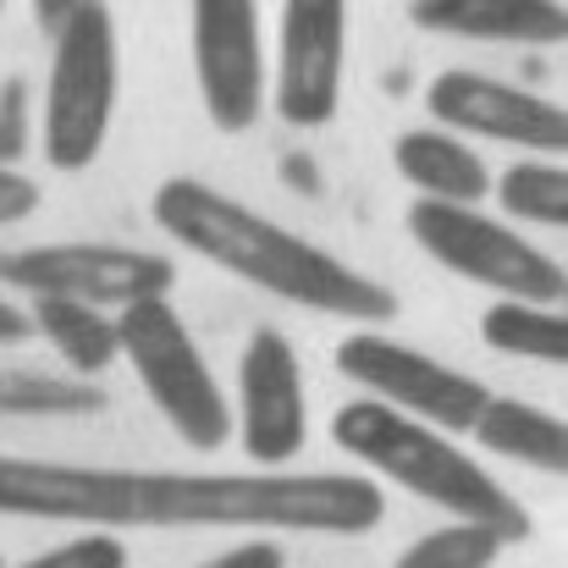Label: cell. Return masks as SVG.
<instances>
[{"label": "cell", "instance_id": "obj_1", "mask_svg": "<svg viewBox=\"0 0 568 568\" xmlns=\"http://www.w3.org/2000/svg\"><path fill=\"white\" fill-rule=\"evenodd\" d=\"M0 514L78 519L94 530H293V536H371L386 497L371 475L343 469H100L0 453Z\"/></svg>", "mask_w": 568, "mask_h": 568}, {"label": "cell", "instance_id": "obj_2", "mask_svg": "<svg viewBox=\"0 0 568 568\" xmlns=\"http://www.w3.org/2000/svg\"><path fill=\"white\" fill-rule=\"evenodd\" d=\"M150 215L199 260H210L287 304H304V310H321L337 321H392L397 315V293L381 287L376 276L354 271L348 260L326 254L321 243L287 232L282 221L237 204L232 193L210 189L199 178H166L150 199Z\"/></svg>", "mask_w": 568, "mask_h": 568}, {"label": "cell", "instance_id": "obj_3", "mask_svg": "<svg viewBox=\"0 0 568 568\" xmlns=\"http://www.w3.org/2000/svg\"><path fill=\"white\" fill-rule=\"evenodd\" d=\"M332 436L343 453H354L365 469H376L381 480L414 491L419 503L453 514V525H480L497 530L508 547L530 541V514L503 491V480H491L453 436L386 408L376 397H354L337 408Z\"/></svg>", "mask_w": 568, "mask_h": 568}, {"label": "cell", "instance_id": "obj_4", "mask_svg": "<svg viewBox=\"0 0 568 568\" xmlns=\"http://www.w3.org/2000/svg\"><path fill=\"white\" fill-rule=\"evenodd\" d=\"M111 116H116V17L105 0H83L55 28L50 83H44V161L55 172L94 166Z\"/></svg>", "mask_w": 568, "mask_h": 568}, {"label": "cell", "instance_id": "obj_5", "mask_svg": "<svg viewBox=\"0 0 568 568\" xmlns=\"http://www.w3.org/2000/svg\"><path fill=\"white\" fill-rule=\"evenodd\" d=\"M116 348L133 365L139 386L150 392V403L161 408V419L199 453H215L232 436V408L226 392L215 386L193 332L183 315L172 310V298H144L116 310Z\"/></svg>", "mask_w": 568, "mask_h": 568}, {"label": "cell", "instance_id": "obj_6", "mask_svg": "<svg viewBox=\"0 0 568 568\" xmlns=\"http://www.w3.org/2000/svg\"><path fill=\"white\" fill-rule=\"evenodd\" d=\"M408 232H414V243L436 265H447L464 282L491 287L497 298H514V304H564V287H568L564 265L552 254H541L530 237L508 232L503 221H491L480 210L414 199L408 204Z\"/></svg>", "mask_w": 568, "mask_h": 568}, {"label": "cell", "instance_id": "obj_7", "mask_svg": "<svg viewBox=\"0 0 568 568\" xmlns=\"http://www.w3.org/2000/svg\"><path fill=\"white\" fill-rule=\"evenodd\" d=\"M0 282L33 298H67L89 310H128L144 298H166L178 271L150 248L122 243H39L0 254Z\"/></svg>", "mask_w": 568, "mask_h": 568}, {"label": "cell", "instance_id": "obj_8", "mask_svg": "<svg viewBox=\"0 0 568 568\" xmlns=\"http://www.w3.org/2000/svg\"><path fill=\"white\" fill-rule=\"evenodd\" d=\"M337 371L354 386H365L376 403L430 425V430H442V436L475 430V419H480V408L491 397L486 381L464 376V371H453V365H442V359H430V354H419L408 343H392V337H381L371 326L348 332L337 343Z\"/></svg>", "mask_w": 568, "mask_h": 568}, {"label": "cell", "instance_id": "obj_9", "mask_svg": "<svg viewBox=\"0 0 568 568\" xmlns=\"http://www.w3.org/2000/svg\"><path fill=\"white\" fill-rule=\"evenodd\" d=\"M189 39L204 116L221 133H248L265 111L260 0H193Z\"/></svg>", "mask_w": 568, "mask_h": 568}, {"label": "cell", "instance_id": "obj_10", "mask_svg": "<svg viewBox=\"0 0 568 568\" xmlns=\"http://www.w3.org/2000/svg\"><path fill=\"white\" fill-rule=\"evenodd\" d=\"M425 105H430V116L447 133L497 139V144L530 150L541 161H564V150H568V116L558 100L530 94V89H514V83L486 78V72H469V67L436 72L430 89H425Z\"/></svg>", "mask_w": 568, "mask_h": 568}, {"label": "cell", "instance_id": "obj_11", "mask_svg": "<svg viewBox=\"0 0 568 568\" xmlns=\"http://www.w3.org/2000/svg\"><path fill=\"white\" fill-rule=\"evenodd\" d=\"M348 0H282L276 33V116L293 128H326L343 105Z\"/></svg>", "mask_w": 568, "mask_h": 568}, {"label": "cell", "instance_id": "obj_12", "mask_svg": "<svg viewBox=\"0 0 568 568\" xmlns=\"http://www.w3.org/2000/svg\"><path fill=\"white\" fill-rule=\"evenodd\" d=\"M237 436L260 469H282L293 453H304L310 436L304 371L276 326H260L237 359Z\"/></svg>", "mask_w": 568, "mask_h": 568}, {"label": "cell", "instance_id": "obj_13", "mask_svg": "<svg viewBox=\"0 0 568 568\" xmlns=\"http://www.w3.org/2000/svg\"><path fill=\"white\" fill-rule=\"evenodd\" d=\"M408 22L447 39H486V44H564V0H414Z\"/></svg>", "mask_w": 568, "mask_h": 568}, {"label": "cell", "instance_id": "obj_14", "mask_svg": "<svg viewBox=\"0 0 568 568\" xmlns=\"http://www.w3.org/2000/svg\"><path fill=\"white\" fill-rule=\"evenodd\" d=\"M392 161L403 172V183H414L425 204H464L475 210L491 193V172L486 161L447 128H408L392 144Z\"/></svg>", "mask_w": 568, "mask_h": 568}, {"label": "cell", "instance_id": "obj_15", "mask_svg": "<svg viewBox=\"0 0 568 568\" xmlns=\"http://www.w3.org/2000/svg\"><path fill=\"white\" fill-rule=\"evenodd\" d=\"M486 453H503L514 464H530L541 475H564L568 469V430L558 414L525 403V397H486L475 430H469Z\"/></svg>", "mask_w": 568, "mask_h": 568}, {"label": "cell", "instance_id": "obj_16", "mask_svg": "<svg viewBox=\"0 0 568 568\" xmlns=\"http://www.w3.org/2000/svg\"><path fill=\"white\" fill-rule=\"evenodd\" d=\"M33 332L78 371V376H100L116 365V321L105 310L89 304H67V298H33Z\"/></svg>", "mask_w": 568, "mask_h": 568}, {"label": "cell", "instance_id": "obj_17", "mask_svg": "<svg viewBox=\"0 0 568 568\" xmlns=\"http://www.w3.org/2000/svg\"><path fill=\"white\" fill-rule=\"evenodd\" d=\"M480 337H486V348H497L508 359H536V365H564L568 359L564 304H514V298H497L480 315Z\"/></svg>", "mask_w": 568, "mask_h": 568}, {"label": "cell", "instance_id": "obj_18", "mask_svg": "<svg viewBox=\"0 0 568 568\" xmlns=\"http://www.w3.org/2000/svg\"><path fill=\"white\" fill-rule=\"evenodd\" d=\"M111 397L94 381L50 371H0V414H100Z\"/></svg>", "mask_w": 568, "mask_h": 568}, {"label": "cell", "instance_id": "obj_19", "mask_svg": "<svg viewBox=\"0 0 568 568\" xmlns=\"http://www.w3.org/2000/svg\"><path fill=\"white\" fill-rule=\"evenodd\" d=\"M497 199L508 215L536 221V226H568V172L564 161H519L497 178Z\"/></svg>", "mask_w": 568, "mask_h": 568}, {"label": "cell", "instance_id": "obj_20", "mask_svg": "<svg viewBox=\"0 0 568 568\" xmlns=\"http://www.w3.org/2000/svg\"><path fill=\"white\" fill-rule=\"evenodd\" d=\"M503 536L497 530H480V525H442V530H425L419 541L403 547V558L392 568H491L503 558Z\"/></svg>", "mask_w": 568, "mask_h": 568}, {"label": "cell", "instance_id": "obj_21", "mask_svg": "<svg viewBox=\"0 0 568 568\" xmlns=\"http://www.w3.org/2000/svg\"><path fill=\"white\" fill-rule=\"evenodd\" d=\"M17 568H128V547L105 530H89V536L61 541V547H50V552H39Z\"/></svg>", "mask_w": 568, "mask_h": 568}, {"label": "cell", "instance_id": "obj_22", "mask_svg": "<svg viewBox=\"0 0 568 568\" xmlns=\"http://www.w3.org/2000/svg\"><path fill=\"white\" fill-rule=\"evenodd\" d=\"M28 150V83L6 78L0 83V166H11Z\"/></svg>", "mask_w": 568, "mask_h": 568}, {"label": "cell", "instance_id": "obj_23", "mask_svg": "<svg viewBox=\"0 0 568 568\" xmlns=\"http://www.w3.org/2000/svg\"><path fill=\"white\" fill-rule=\"evenodd\" d=\"M33 210H39V183H33V178H22L17 166H0V226L28 221Z\"/></svg>", "mask_w": 568, "mask_h": 568}, {"label": "cell", "instance_id": "obj_24", "mask_svg": "<svg viewBox=\"0 0 568 568\" xmlns=\"http://www.w3.org/2000/svg\"><path fill=\"white\" fill-rule=\"evenodd\" d=\"M199 568H287V552L276 541H237V547L204 558Z\"/></svg>", "mask_w": 568, "mask_h": 568}, {"label": "cell", "instance_id": "obj_25", "mask_svg": "<svg viewBox=\"0 0 568 568\" xmlns=\"http://www.w3.org/2000/svg\"><path fill=\"white\" fill-rule=\"evenodd\" d=\"M33 337V321H28V310L22 304H11V298H0V348H11V343H28Z\"/></svg>", "mask_w": 568, "mask_h": 568}, {"label": "cell", "instance_id": "obj_26", "mask_svg": "<svg viewBox=\"0 0 568 568\" xmlns=\"http://www.w3.org/2000/svg\"><path fill=\"white\" fill-rule=\"evenodd\" d=\"M78 6H83V0H33V17H39V28H50V33H55Z\"/></svg>", "mask_w": 568, "mask_h": 568}, {"label": "cell", "instance_id": "obj_27", "mask_svg": "<svg viewBox=\"0 0 568 568\" xmlns=\"http://www.w3.org/2000/svg\"><path fill=\"white\" fill-rule=\"evenodd\" d=\"M0 11H6V0H0Z\"/></svg>", "mask_w": 568, "mask_h": 568}, {"label": "cell", "instance_id": "obj_28", "mask_svg": "<svg viewBox=\"0 0 568 568\" xmlns=\"http://www.w3.org/2000/svg\"><path fill=\"white\" fill-rule=\"evenodd\" d=\"M0 568H6V564H0Z\"/></svg>", "mask_w": 568, "mask_h": 568}]
</instances>
